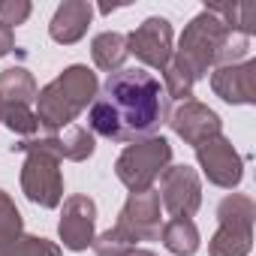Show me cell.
<instances>
[{"instance_id": "obj_7", "label": "cell", "mask_w": 256, "mask_h": 256, "mask_svg": "<svg viewBox=\"0 0 256 256\" xmlns=\"http://www.w3.org/2000/svg\"><path fill=\"white\" fill-rule=\"evenodd\" d=\"M172 24L163 16L145 18L130 36H126V54H136V60H142L151 70H166V64L172 60Z\"/></svg>"}, {"instance_id": "obj_19", "label": "cell", "mask_w": 256, "mask_h": 256, "mask_svg": "<svg viewBox=\"0 0 256 256\" xmlns=\"http://www.w3.org/2000/svg\"><path fill=\"white\" fill-rule=\"evenodd\" d=\"M217 220L226 226H238V229H250L253 232V220H256V205L250 196L244 193H232L217 205Z\"/></svg>"}, {"instance_id": "obj_10", "label": "cell", "mask_w": 256, "mask_h": 256, "mask_svg": "<svg viewBox=\"0 0 256 256\" xmlns=\"http://www.w3.org/2000/svg\"><path fill=\"white\" fill-rule=\"evenodd\" d=\"M166 124L172 126V133H175L178 139H184V142L193 145V148L223 133V120H220V114H217L214 108H208L205 102H196V100L181 102V106L169 114Z\"/></svg>"}, {"instance_id": "obj_11", "label": "cell", "mask_w": 256, "mask_h": 256, "mask_svg": "<svg viewBox=\"0 0 256 256\" xmlns=\"http://www.w3.org/2000/svg\"><path fill=\"white\" fill-rule=\"evenodd\" d=\"M118 226H124L130 235H136L139 241H154L160 238L163 229V217H160V196L157 190H142V193H130L118 214Z\"/></svg>"}, {"instance_id": "obj_3", "label": "cell", "mask_w": 256, "mask_h": 256, "mask_svg": "<svg viewBox=\"0 0 256 256\" xmlns=\"http://www.w3.org/2000/svg\"><path fill=\"white\" fill-rule=\"evenodd\" d=\"M229 34H232V30L205 6V10L184 28L181 42H178V48L172 52V58L199 82L211 66H217V58H220V52H223Z\"/></svg>"}, {"instance_id": "obj_26", "label": "cell", "mask_w": 256, "mask_h": 256, "mask_svg": "<svg viewBox=\"0 0 256 256\" xmlns=\"http://www.w3.org/2000/svg\"><path fill=\"white\" fill-rule=\"evenodd\" d=\"M12 48H16V30L0 22V58H6Z\"/></svg>"}, {"instance_id": "obj_27", "label": "cell", "mask_w": 256, "mask_h": 256, "mask_svg": "<svg viewBox=\"0 0 256 256\" xmlns=\"http://www.w3.org/2000/svg\"><path fill=\"white\" fill-rule=\"evenodd\" d=\"M130 256H157V253H151V250H133Z\"/></svg>"}, {"instance_id": "obj_24", "label": "cell", "mask_w": 256, "mask_h": 256, "mask_svg": "<svg viewBox=\"0 0 256 256\" xmlns=\"http://www.w3.org/2000/svg\"><path fill=\"white\" fill-rule=\"evenodd\" d=\"M4 256H64V250L48 241V238H40V235H22Z\"/></svg>"}, {"instance_id": "obj_18", "label": "cell", "mask_w": 256, "mask_h": 256, "mask_svg": "<svg viewBox=\"0 0 256 256\" xmlns=\"http://www.w3.org/2000/svg\"><path fill=\"white\" fill-rule=\"evenodd\" d=\"M250 247H253V232L238 229V226H226V223H220L208 241L211 256H247Z\"/></svg>"}, {"instance_id": "obj_25", "label": "cell", "mask_w": 256, "mask_h": 256, "mask_svg": "<svg viewBox=\"0 0 256 256\" xmlns=\"http://www.w3.org/2000/svg\"><path fill=\"white\" fill-rule=\"evenodd\" d=\"M30 10L34 6L28 0H4V4H0V22L6 28H18V24H24L30 18Z\"/></svg>"}, {"instance_id": "obj_17", "label": "cell", "mask_w": 256, "mask_h": 256, "mask_svg": "<svg viewBox=\"0 0 256 256\" xmlns=\"http://www.w3.org/2000/svg\"><path fill=\"white\" fill-rule=\"evenodd\" d=\"M90 54H94V64L102 72L112 76V72L124 70V60H126V36L124 34H114V30L96 34L94 42H90Z\"/></svg>"}, {"instance_id": "obj_2", "label": "cell", "mask_w": 256, "mask_h": 256, "mask_svg": "<svg viewBox=\"0 0 256 256\" xmlns=\"http://www.w3.org/2000/svg\"><path fill=\"white\" fill-rule=\"evenodd\" d=\"M100 82L96 72L84 64L66 66L54 82H48L36 94V120L48 133H60L96 100Z\"/></svg>"}, {"instance_id": "obj_21", "label": "cell", "mask_w": 256, "mask_h": 256, "mask_svg": "<svg viewBox=\"0 0 256 256\" xmlns=\"http://www.w3.org/2000/svg\"><path fill=\"white\" fill-rule=\"evenodd\" d=\"M139 244V238L136 235H130V232H126L124 226H112V229H106L102 235H96L94 238V253L96 256H130L133 250H139L136 247Z\"/></svg>"}, {"instance_id": "obj_1", "label": "cell", "mask_w": 256, "mask_h": 256, "mask_svg": "<svg viewBox=\"0 0 256 256\" xmlns=\"http://www.w3.org/2000/svg\"><path fill=\"white\" fill-rule=\"evenodd\" d=\"M169 120V96L157 76L139 66H124L112 72L90 102V133L114 142L151 139Z\"/></svg>"}, {"instance_id": "obj_15", "label": "cell", "mask_w": 256, "mask_h": 256, "mask_svg": "<svg viewBox=\"0 0 256 256\" xmlns=\"http://www.w3.org/2000/svg\"><path fill=\"white\" fill-rule=\"evenodd\" d=\"M36 82L24 66H10L0 72V100L4 106H30L36 102Z\"/></svg>"}, {"instance_id": "obj_14", "label": "cell", "mask_w": 256, "mask_h": 256, "mask_svg": "<svg viewBox=\"0 0 256 256\" xmlns=\"http://www.w3.org/2000/svg\"><path fill=\"white\" fill-rule=\"evenodd\" d=\"M46 151H52L58 160H72V163H82L94 154L96 148V139L94 133L88 130V126H78V124H70L66 130L60 133H52L46 139H36Z\"/></svg>"}, {"instance_id": "obj_13", "label": "cell", "mask_w": 256, "mask_h": 256, "mask_svg": "<svg viewBox=\"0 0 256 256\" xmlns=\"http://www.w3.org/2000/svg\"><path fill=\"white\" fill-rule=\"evenodd\" d=\"M90 18H94V6L88 0H64L54 12V18H52V24H48V34L54 42L72 46L88 34Z\"/></svg>"}, {"instance_id": "obj_9", "label": "cell", "mask_w": 256, "mask_h": 256, "mask_svg": "<svg viewBox=\"0 0 256 256\" xmlns=\"http://www.w3.org/2000/svg\"><path fill=\"white\" fill-rule=\"evenodd\" d=\"M96 202L84 193L66 196L64 208H60V223H58V235L64 241L66 250H88L96 238Z\"/></svg>"}, {"instance_id": "obj_20", "label": "cell", "mask_w": 256, "mask_h": 256, "mask_svg": "<svg viewBox=\"0 0 256 256\" xmlns=\"http://www.w3.org/2000/svg\"><path fill=\"white\" fill-rule=\"evenodd\" d=\"M22 235H24L22 211L16 208V202L6 190H0V256H4Z\"/></svg>"}, {"instance_id": "obj_23", "label": "cell", "mask_w": 256, "mask_h": 256, "mask_svg": "<svg viewBox=\"0 0 256 256\" xmlns=\"http://www.w3.org/2000/svg\"><path fill=\"white\" fill-rule=\"evenodd\" d=\"M4 124L10 126L16 136H24V139H30L40 130L36 112L30 106H4Z\"/></svg>"}, {"instance_id": "obj_16", "label": "cell", "mask_w": 256, "mask_h": 256, "mask_svg": "<svg viewBox=\"0 0 256 256\" xmlns=\"http://www.w3.org/2000/svg\"><path fill=\"white\" fill-rule=\"evenodd\" d=\"M160 241L175 256H193L199 250V229L190 217H172L160 229Z\"/></svg>"}, {"instance_id": "obj_22", "label": "cell", "mask_w": 256, "mask_h": 256, "mask_svg": "<svg viewBox=\"0 0 256 256\" xmlns=\"http://www.w3.org/2000/svg\"><path fill=\"white\" fill-rule=\"evenodd\" d=\"M232 34L250 36L256 30V6L253 4H232V6H208Z\"/></svg>"}, {"instance_id": "obj_12", "label": "cell", "mask_w": 256, "mask_h": 256, "mask_svg": "<svg viewBox=\"0 0 256 256\" xmlns=\"http://www.w3.org/2000/svg\"><path fill=\"white\" fill-rule=\"evenodd\" d=\"M211 90L232 106L256 102V60H241L229 66H217L211 72Z\"/></svg>"}, {"instance_id": "obj_5", "label": "cell", "mask_w": 256, "mask_h": 256, "mask_svg": "<svg viewBox=\"0 0 256 256\" xmlns=\"http://www.w3.org/2000/svg\"><path fill=\"white\" fill-rule=\"evenodd\" d=\"M16 148L24 151V166H22V190H24V196L40 208H58L60 199H64L60 160L52 151H46L36 139H24Z\"/></svg>"}, {"instance_id": "obj_4", "label": "cell", "mask_w": 256, "mask_h": 256, "mask_svg": "<svg viewBox=\"0 0 256 256\" xmlns=\"http://www.w3.org/2000/svg\"><path fill=\"white\" fill-rule=\"evenodd\" d=\"M169 163H172V145L163 136H151L120 151V157L114 160V175L130 193H142L154 187V181L163 175Z\"/></svg>"}, {"instance_id": "obj_28", "label": "cell", "mask_w": 256, "mask_h": 256, "mask_svg": "<svg viewBox=\"0 0 256 256\" xmlns=\"http://www.w3.org/2000/svg\"><path fill=\"white\" fill-rule=\"evenodd\" d=\"M0 120H4V100H0Z\"/></svg>"}, {"instance_id": "obj_6", "label": "cell", "mask_w": 256, "mask_h": 256, "mask_svg": "<svg viewBox=\"0 0 256 256\" xmlns=\"http://www.w3.org/2000/svg\"><path fill=\"white\" fill-rule=\"evenodd\" d=\"M160 205L172 217H193L202 205V181L190 166H166L160 175Z\"/></svg>"}, {"instance_id": "obj_8", "label": "cell", "mask_w": 256, "mask_h": 256, "mask_svg": "<svg viewBox=\"0 0 256 256\" xmlns=\"http://www.w3.org/2000/svg\"><path fill=\"white\" fill-rule=\"evenodd\" d=\"M196 160H199V169L205 172V178L214 184V187H223V190H232L241 184V175H244V160L241 154L235 151V145L220 133L202 145H196Z\"/></svg>"}]
</instances>
